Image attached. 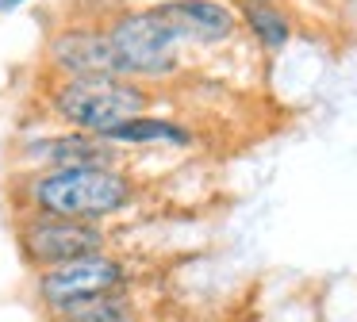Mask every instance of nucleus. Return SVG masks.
Returning a JSON list of instances; mask_svg holds the SVG:
<instances>
[{"label": "nucleus", "instance_id": "f257e3e1", "mask_svg": "<svg viewBox=\"0 0 357 322\" xmlns=\"http://www.w3.org/2000/svg\"><path fill=\"white\" fill-rule=\"evenodd\" d=\"M16 215H66L85 222H112L139 204V181L119 165L16 169L8 176Z\"/></svg>", "mask_w": 357, "mask_h": 322}, {"label": "nucleus", "instance_id": "f03ea898", "mask_svg": "<svg viewBox=\"0 0 357 322\" xmlns=\"http://www.w3.org/2000/svg\"><path fill=\"white\" fill-rule=\"evenodd\" d=\"M150 107H154V92L135 77H54L47 89L50 119L89 135H108L112 127Z\"/></svg>", "mask_w": 357, "mask_h": 322}, {"label": "nucleus", "instance_id": "7ed1b4c3", "mask_svg": "<svg viewBox=\"0 0 357 322\" xmlns=\"http://www.w3.org/2000/svg\"><path fill=\"white\" fill-rule=\"evenodd\" d=\"M104 35H108L112 50H116L123 77H135L142 84H158L181 73V50L188 43L154 4L123 8V12L108 15Z\"/></svg>", "mask_w": 357, "mask_h": 322}, {"label": "nucleus", "instance_id": "20e7f679", "mask_svg": "<svg viewBox=\"0 0 357 322\" xmlns=\"http://www.w3.org/2000/svg\"><path fill=\"white\" fill-rule=\"evenodd\" d=\"M16 245L24 265L39 273L112 250V230L108 222L66 219V215H16Z\"/></svg>", "mask_w": 357, "mask_h": 322}, {"label": "nucleus", "instance_id": "39448f33", "mask_svg": "<svg viewBox=\"0 0 357 322\" xmlns=\"http://www.w3.org/2000/svg\"><path fill=\"white\" fill-rule=\"evenodd\" d=\"M135 268L127 257L104 250V253H89V257L66 261L54 268H39L31 273V296L43 311L50 307L73 303L85 296H100V291H119V288H135Z\"/></svg>", "mask_w": 357, "mask_h": 322}, {"label": "nucleus", "instance_id": "423d86ee", "mask_svg": "<svg viewBox=\"0 0 357 322\" xmlns=\"http://www.w3.org/2000/svg\"><path fill=\"white\" fill-rule=\"evenodd\" d=\"M119 146L108 138L89 135V130L73 127H50L39 135H27L16 142L12 161L16 169H73V165H119Z\"/></svg>", "mask_w": 357, "mask_h": 322}, {"label": "nucleus", "instance_id": "0eeeda50", "mask_svg": "<svg viewBox=\"0 0 357 322\" xmlns=\"http://www.w3.org/2000/svg\"><path fill=\"white\" fill-rule=\"evenodd\" d=\"M43 58L54 77H123L104 23H70L50 31Z\"/></svg>", "mask_w": 357, "mask_h": 322}, {"label": "nucleus", "instance_id": "6e6552de", "mask_svg": "<svg viewBox=\"0 0 357 322\" xmlns=\"http://www.w3.org/2000/svg\"><path fill=\"white\" fill-rule=\"evenodd\" d=\"M154 8L181 31L188 46H227L242 35L238 8L231 0H158Z\"/></svg>", "mask_w": 357, "mask_h": 322}, {"label": "nucleus", "instance_id": "1a4fd4ad", "mask_svg": "<svg viewBox=\"0 0 357 322\" xmlns=\"http://www.w3.org/2000/svg\"><path fill=\"white\" fill-rule=\"evenodd\" d=\"M100 138H108L119 150H131V146H177V150H188V146H196V130L188 123L173 119V115H154V112L135 115V119L112 127Z\"/></svg>", "mask_w": 357, "mask_h": 322}, {"label": "nucleus", "instance_id": "9d476101", "mask_svg": "<svg viewBox=\"0 0 357 322\" xmlns=\"http://www.w3.org/2000/svg\"><path fill=\"white\" fill-rule=\"evenodd\" d=\"M238 20L242 31L257 43L261 54H280L296 38V20L280 0H238Z\"/></svg>", "mask_w": 357, "mask_h": 322}, {"label": "nucleus", "instance_id": "9b49d317", "mask_svg": "<svg viewBox=\"0 0 357 322\" xmlns=\"http://www.w3.org/2000/svg\"><path fill=\"white\" fill-rule=\"evenodd\" d=\"M135 311H142L139 299H135V288H119V291H100V296H85V299H73V303L50 307L43 314H47V322H112Z\"/></svg>", "mask_w": 357, "mask_h": 322}, {"label": "nucleus", "instance_id": "f8f14e48", "mask_svg": "<svg viewBox=\"0 0 357 322\" xmlns=\"http://www.w3.org/2000/svg\"><path fill=\"white\" fill-rule=\"evenodd\" d=\"M231 322H261V314H257L254 307H246V311H238V314H234Z\"/></svg>", "mask_w": 357, "mask_h": 322}, {"label": "nucleus", "instance_id": "ddd939ff", "mask_svg": "<svg viewBox=\"0 0 357 322\" xmlns=\"http://www.w3.org/2000/svg\"><path fill=\"white\" fill-rule=\"evenodd\" d=\"M112 322H150V319L142 311H135V314H123V319H112Z\"/></svg>", "mask_w": 357, "mask_h": 322}, {"label": "nucleus", "instance_id": "4468645a", "mask_svg": "<svg viewBox=\"0 0 357 322\" xmlns=\"http://www.w3.org/2000/svg\"><path fill=\"white\" fill-rule=\"evenodd\" d=\"M20 4H24V0H0V15H4V12H16Z\"/></svg>", "mask_w": 357, "mask_h": 322}]
</instances>
